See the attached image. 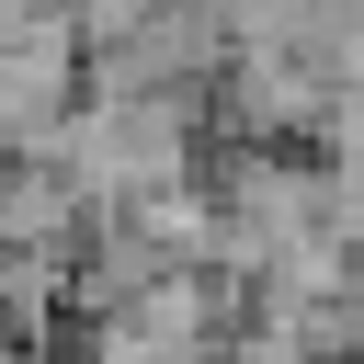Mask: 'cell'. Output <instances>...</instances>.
<instances>
[{"label":"cell","mask_w":364,"mask_h":364,"mask_svg":"<svg viewBox=\"0 0 364 364\" xmlns=\"http://www.w3.org/2000/svg\"><path fill=\"white\" fill-rule=\"evenodd\" d=\"M205 148H216L205 91H80L68 125H57V171L91 205H136L159 182H193Z\"/></svg>","instance_id":"obj_1"},{"label":"cell","mask_w":364,"mask_h":364,"mask_svg":"<svg viewBox=\"0 0 364 364\" xmlns=\"http://www.w3.org/2000/svg\"><path fill=\"white\" fill-rule=\"evenodd\" d=\"M239 318H250V284H239V273H216V262H171L148 296L80 318V364H216Z\"/></svg>","instance_id":"obj_2"},{"label":"cell","mask_w":364,"mask_h":364,"mask_svg":"<svg viewBox=\"0 0 364 364\" xmlns=\"http://www.w3.org/2000/svg\"><path fill=\"white\" fill-rule=\"evenodd\" d=\"M216 136H262V148H318V114H330V68L307 46H228L216 91H205Z\"/></svg>","instance_id":"obj_3"},{"label":"cell","mask_w":364,"mask_h":364,"mask_svg":"<svg viewBox=\"0 0 364 364\" xmlns=\"http://www.w3.org/2000/svg\"><path fill=\"white\" fill-rule=\"evenodd\" d=\"M216 68H228L216 0H148L136 34L80 57V91H216Z\"/></svg>","instance_id":"obj_4"},{"label":"cell","mask_w":364,"mask_h":364,"mask_svg":"<svg viewBox=\"0 0 364 364\" xmlns=\"http://www.w3.org/2000/svg\"><path fill=\"white\" fill-rule=\"evenodd\" d=\"M171 262H182V250H171V239H159L136 205H102V216L80 228V250H68V318H102V307L148 296Z\"/></svg>","instance_id":"obj_5"},{"label":"cell","mask_w":364,"mask_h":364,"mask_svg":"<svg viewBox=\"0 0 364 364\" xmlns=\"http://www.w3.org/2000/svg\"><path fill=\"white\" fill-rule=\"evenodd\" d=\"M91 216H102V205H91L57 159H11V171H0V239H11V250H80Z\"/></svg>","instance_id":"obj_6"},{"label":"cell","mask_w":364,"mask_h":364,"mask_svg":"<svg viewBox=\"0 0 364 364\" xmlns=\"http://www.w3.org/2000/svg\"><path fill=\"white\" fill-rule=\"evenodd\" d=\"M228 46H307V0H216Z\"/></svg>","instance_id":"obj_7"},{"label":"cell","mask_w":364,"mask_h":364,"mask_svg":"<svg viewBox=\"0 0 364 364\" xmlns=\"http://www.w3.org/2000/svg\"><path fill=\"white\" fill-rule=\"evenodd\" d=\"M216 364H330V353H307V341H296V330H284V318H239V330H228V353H216Z\"/></svg>","instance_id":"obj_8"},{"label":"cell","mask_w":364,"mask_h":364,"mask_svg":"<svg viewBox=\"0 0 364 364\" xmlns=\"http://www.w3.org/2000/svg\"><path fill=\"white\" fill-rule=\"evenodd\" d=\"M68 23H80V46H114V34L148 23V0H68Z\"/></svg>","instance_id":"obj_9"}]
</instances>
